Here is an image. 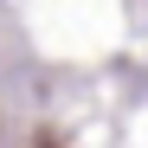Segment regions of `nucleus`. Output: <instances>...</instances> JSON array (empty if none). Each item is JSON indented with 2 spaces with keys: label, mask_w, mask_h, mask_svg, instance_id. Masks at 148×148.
Wrapping results in <instances>:
<instances>
[]
</instances>
